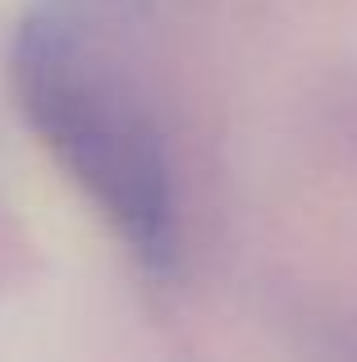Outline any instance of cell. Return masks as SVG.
<instances>
[{
	"label": "cell",
	"instance_id": "1",
	"mask_svg": "<svg viewBox=\"0 0 357 362\" xmlns=\"http://www.w3.org/2000/svg\"><path fill=\"white\" fill-rule=\"evenodd\" d=\"M9 83L37 142L133 262L170 275L183 197L152 64V0H32Z\"/></svg>",
	"mask_w": 357,
	"mask_h": 362
}]
</instances>
